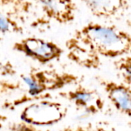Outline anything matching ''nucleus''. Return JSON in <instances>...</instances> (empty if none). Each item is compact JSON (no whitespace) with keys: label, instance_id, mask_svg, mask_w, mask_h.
<instances>
[{"label":"nucleus","instance_id":"3","mask_svg":"<svg viewBox=\"0 0 131 131\" xmlns=\"http://www.w3.org/2000/svg\"><path fill=\"white\" fill-rule=\"evenodd\" d=\"M68 114V108L61 102L41 99L28 103L21 110V121L38 127L54 126L61 122Z\"/></svg>","mask_w":131,"mask_h":131},{"label":"nucleus","instance_id":"14","mask_svg":"<svg viewBox=\"0 0 131 131\" xmlns=\"http://www.w3.org/2000/svg\"><path fill=\"white\" fill-rule=\"evenodd\" d=\"M7 131H48L44 130L40 127L24 123L22 121L13 122L8 126Z\"/></svg>","mask_w":131,"mask_h":131},{"label":"nucleus","instance_id":"5","mask_svg":"<svg viewBox=\"0 0 131 131\" xmlns=\"http://www.w3.org/2000/svg\"><path fill=\"white\" fill-rule=\"evenodd\" d=\"M41 12L46 21H54L60 25L74 21L77 5L74 0H31Z\"/></svg>","mask_w":131,"mask_h":131},{"label":"nucleus","instance_id":"7","mask_svg":"<svg viewBox=\"0 0 131 131\" xmlns=\"http://www.w3.org/2000/svg\"><path fill=\"white\" fill-rule=\"evenodd\" d=\"M81 2L92 15L104 20L121 18L130 8L128 0H81Z\"/></svg>","mask_w":131,"mask_h":131},{"label":"nucleus","instance_id":"15","mask_svg":"<svg viewBox=\"0 0 131 131\" xmlns=\"http://www.w3.org/2000/svg\"><path fill=\"white\" fill-rule=\"evenodd\" d=\"M17 73L15 67L8 61H0V77H13Z\"/></svg>","mask_w":131,"mask_h":131},{"label":"nucleus","instance_id":"11","mask_svg":"<svg viewBox=\"0 0 131 131\" xmlns=\"http://www.w3.org/2000/svg\"><path fill=\"white\" fill-rule=\"evenodd\" d=\"M114 67L122 82L131 86V57L130 54L116 58Z\"/></svg>","mask_w":131,"mask_h":131},{"label":"nucleus","instance_id":"6","mask_svg":"<svg viewBox=\"0 0 131 131\" xmlns=\"http://www.w3.org/2000/svg\"><path fill=\"white\" fill-rule=\"evenodd\" d=\"M107 99L114 108L128 117L131 115V86L104 78L98 79Z\"/></svg>","mask_w":131,"mask_h":131},{"label":"nucleus","instance_id":"13","mask_svg":"<svg viewBox=\"0 0 131 131\" xmlns=\"http://www.w3.org/2000/svg\"><path fill=\"white\" fill-rule=\"evenodd\" d=\"M23 87L20 81L0 79V98L21 90Z\"/></svg>","mask_w":131,"mask_h":131},{"label":"nucleus","instance_id":"9","mask_svg":"<svg viewBox=\"0 0 131 131\" xmlns=\"http://www.w3.org/2000/svg\"><path fill=\"white\" fill-rule=\"evenodd\" d=\"M35 7L31 0H0V11L23 26L38 18Z\"/></svg>","mask_w":131,"mask_h":131},{"label":"nucleus","instance_id":"2","mask_svg":"<svg viewBox=\"0 0 131 131\" xmlns=\"http://www.w3.org/2000/svg\"><path fill=\"white\" fill-rule=\"evenodd\" d=\"M82 78L73 73L56 69L31 68L20 75V81L26 88V94L31 97L49 94L70 86L81 83Z\"/></svg>","mask_w":131,"mask_h":131},{"label":"nucleus","instance_id":"1","mask_svg":"<svg viewBox=\"0 0 131 131\" xmlns=\"http://www.w3.org/2000/svg\"><path fill=\"white\" fill-rule=\"evenodd\" d=\"M72 37L101 58L116 59L130 53V33L115 25L89 22L77 29Z\"/></svg>","mask_w":131,"mask_h":131},{"label":"nucleus","instance_id":"16","mask_svg":"<svg viewBox=\"0 0 131 131\" xmlns=\"http://www.w3.org/2000/svg\"><path fill=\"white\" fill-rule=\"evenodd\" d=\"M92 126L91 124H88L87 126L79 124L77 127H71L68 126L64 127L61 131H92Z\"/></svg>","mask_w":131,"mask_h":131},{"label":"nucleus","instance_id":"10","mask_svg":"<svg viewBox=\"0 0 131 131\" xmlns=\"http://www.w3.org/2000/svg\"><path fill=\"white\" fill-rule=\"evenodd\" d=\"M58 96L71 103L78 111L94 104L104 102L96 90L85 87L81 84L75 85L73 89L59 91Z\"/></svg>","mask_w":131,"mask_h":131},{"label":"nucleus","instance_id":"8","mask_svg":"<svg viewBox=\"0 0 131 131\" xmlns=\"http://www.w3.org/2000/svg\"><path fill=\"white\" fill-rule=\"evenodd\" d=\"M68 58L84 68L97 70L102 65L101 58L74 37L65 42Z\"/></svg>","mask_w":131,"mask_h":131},{"label":"nucleus","instance_id":"17","mask_svg":"<svg viewBox=\"0 0 131 131\" xmlns=\"http://www.w3.org/2000/svg\"><path fill=\"white\" fill-rule=\"evenodd\" d=\"M92 131H114L111 128H109L108 127L105 125H97L94 129H92Z\"/></svg>","mask_w":131,"mask_h":131},{"label":"nucleus","instance_id":"18","mask_svg":"<svg viewBox=\"0 0 131 131\" xmlns=\"http://www.w3.org/2000/svg\"><path fill=\"white\" fill-rule=\"evenodd\" d=\"M7 119H8V117L5 115L0 114V130L4 127L5 124L7 121Z\"/></svg>","mask_w":131,"mask_h":131},{"label":"nucleus","instance_id":"12","mask_svg":"<svg viewBox=\"0 0 131 131\" xmlns=\"http://www.w3.org/2000/svg\"><path fill=\"white\" fill-rule=\"evenodd\" d=\"M24 31L25 28L22 25L0 11V33L22 34Z\"/></svg>","mask_w":131,"mask_h":131},{"label":"nucleus","instance_id":"4","mask_svg":"<svg viewBox=\"0 0 131 131\" xmlns=\"http://www.w3.org/2000/svg\"><path fill=\"white\" fill-rule=\"evenodd\" d=\"M12 50L42 65L58 61L64 52L57 43L34 36L25 37L15 41Z\"/></svg>","mask_w":131,"mask_h":131}]
</instances>
